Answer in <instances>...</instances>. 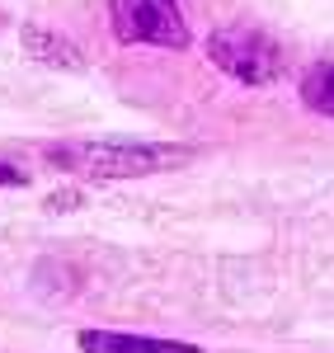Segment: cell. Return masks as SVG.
I'll use <instances>...</instances> for the list:
<instances>
[{"label": "cell", "mask_w": 334, "mask_h": 353, "mask_svg": "<svg viewBox=\"0 0 334 353\" xmlns=\"http://www.w3.org/2000/svg\"><path fill=\"white\" fill-rule=\"evenodd\" d=\"M24 48L38 57V61L61 66V71H81V61H85L71 38H61V33H52V28H43V24H24Z\"/></svg>", "instance_id": "obj_5"}, {"label": "cell", "mask_w": 334, "mask_h": 353, "mask_svg": "<svg viewBox=\"0 0 334 353\" xmlns=\"http://www.w3.org/2000/svg\"><path fill=\"white\" fill-rule=\"evenodd\" d=\"M109 19L118 43H151V48H189V24L179 0H113Z\"/></svg>", "instance_id": "obj_3"}, {"label": "cell", "mask_w": 334, "mask_h": 353, "mask_svg": "<svg viewBox=\"0 0 334 353\" xmlns=\"http://www.w3.org/2000/svg\"><path fill=\"white\" fill-rule=\"evenodd\" d=\"M0 184H24V170H19V165H5V161H0Z\"/></svg>", "instance_id": "obj_7"}, {"label": "cell", "mask_w": 334, "mask_h": 353, "mask_svg": "<svg viewBox=\"0 0 334 353\" xmlns=\"http://www.w3.org/2000/svg\"><path fill=\"white\" fill-rule=\"evenodd\" d=\"M189 156V146H151V141H56L48 146V161L94 179H137L169 170Z\"/></svg>", "instance_id": "obj_1"}, {"label": "cell", "mask_w": 334, "mask_h": 353, "mask_svg": "<svg viewBox=\"0 0 334 353\" xmlns=\"http://www.w3.org/2000/svg\"><path fill=\"white\" fill-rule=\"evenodd\" d=\"M207 57L240 85H273L282 76V48L259 28H217L207 38Z\"/></svg>", "instance_id": "obj_2"}, {"label": "cell", "mask_w": 334, "mask_h": 353, "mask_svg": "<svg viewBox=\"0 0 334 353\" xmlns=\"http://www.w3.org/2000/svg\"><path fill=\"white\" fill-rule=\"evenodd\" d=\"M302 104L320 118H334V61H320L302 76Z\"/></svg>", "instance_id": "obj_6"}, {"label": "cell", "mask_w": 334, "mask_h": 353, "mask_svg": "<svg viewBox=\"0 0 334 353\" xmlns=\"http://www.w3.org/2000/svg\"><path fill=\"white\" fill-rule=\"evenodd\" d=\"M76 344L85 353H202L179 339H146V334H118V330H81Z\"/></svg>", "instance_id": "obj_4"}]
</instances>
